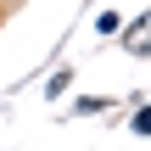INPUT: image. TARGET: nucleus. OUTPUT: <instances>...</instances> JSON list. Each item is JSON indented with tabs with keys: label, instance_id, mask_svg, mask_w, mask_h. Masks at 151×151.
<instances>
[{
	"label": "nucleus",
	"instance_id": "f257e3e1",
	"mask_svg": "<svg viewBox=\"0 0 151 151\" xmlns=\"http://www.w3.org/2000/svg\"><path fill=\"white\" fill-rule=\"evenodd\" d=\"M123 39H129V50H134V56H151V11L129 28V34H123Z\"/></svg>",
	"mask_w": 151,
	"mask_h": 151
},
{
	"label": "nucleus",
	"instance_id": "f03ea898",
	"mask_svg": "<svg viewBox=\"0 0 151 151\" xmlns=\"http://www.w3.org/2000/svg\"><path fill=\"white\" fill-rule=\"evenodd\" d=\"M134 129H140V134H151V106L140 112V118H134Z\"/></svg>",
	"mask_w": 151,
	"mask_h": 151
}]
</instances>
